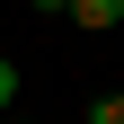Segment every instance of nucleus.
Returning <instances> with one entry per match:
<instances>
[{
	"instance_id": "nucleus-1",
	"label": "nucleus",
	"mask_w": 124,
	"mask_h": 124,
	"mask_svg": "<svg viewBox=\"0 0 124 124\" xmlns=\"http://www.w3.org/2000/svg\"><path fill=\"white\" fill-rule=\"evenodd\" d=\"M62 18H71V27H89V36H98V27H124V0H71Z\"/></svg>"
},
{
	"instance_id": "nucleus-2",
	"label": "nucleus",
	"mask_w": 124,
	"mask_h": 124,
	"mask_svg": "<svg viewBox=\"0 0 124 124\" xmlns=\"http://www.w3.org/2000/svg\"><path fill=\"white\" fill-rule=\"evenodd\" d=\"M80 124H124V98H89V115Z\"/></svg>"
},
{
	"instance_id": "nucleus-3",
	"label": "nucleus",
	"mask_w": 124,
	"mask_h": 124,
	"mask_svg": "<svg viewBox=\"0 0 124 124\" xmlns=\"http://www.w3.org/2000/svg\"><path fill=\"white\" fill-rule=\"evenodd\" d=\"M9 98H18V62L0 53V115H9Z\"/></svg>"
},
{
	"instance_id": "nucleus-4",
	"label": "nucleus",
	"mask_w": 124,
	"mask_h": 124,
	"mask_svg": "<svg viewBox=\"0 0 124 124\" xmlns=\"http://www.w3.org/2000/svg\"><path fill=\"white\" fill-rule=\"evenodd\" d=\"M27 9H44V18H62V9H71V0H27Z\"/></svg>"
},
{
	"instance_id": "nucleus-5",
	"label": "nucleus",
	"mask_w": 124,
	"mask_h": 124,
	"mask_svg": "<svg viewBox=\"0 0 124 124\" xmlns=\"http://www.w3.org/2000/svg\"><path fill=\"white\" fill-rule=\"evenodd\" d=\"M0 124H27V115H0Z\"/></svg>"
}]
</instances>
